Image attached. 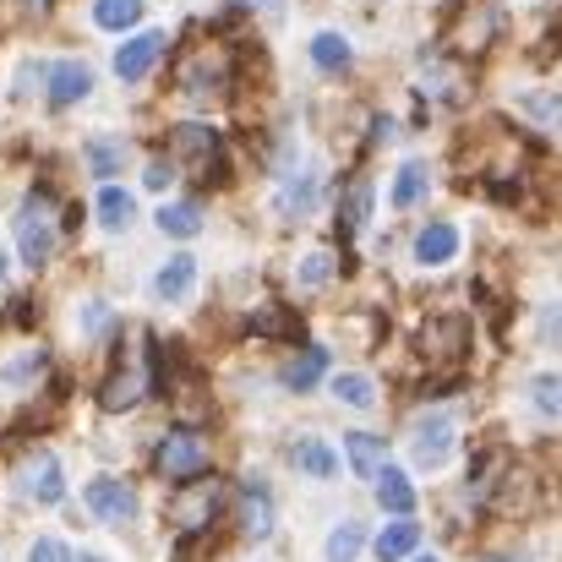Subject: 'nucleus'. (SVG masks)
Masks as SVG:
<instances>
[{
	"instance_id": "nucleus-13",
	"label": "nucleus",
	"mask_w": 562,
	"mask_h": 562,
	"mask_svg": "<svg viewBox=\"0 0 562 562\" xmlns=\"http://www.w3.org/2000/svg\"><path fill=\"white\" fill-rule=\"evenodd\" d=\"M464 345H470V323H464V317H431V323L420 328V350H426L431 361H459Z\"/></svg>"
},
{
	"instance_id": "nucleus-26",
	"label": "nucleus",
	"mask_w": 562,
	"mask_h": 562,
	"mask_svg": "<svg viewBox=\"0 0 562 562\" xmlns=\"http://www.w3.org/2000/svg\"><path fill=\"white\" fill-rule=\"evenodd\" d=\"M27 497H33V503H60V497H66V470H60V459H38V464H33Z\"/></svg>"
},
{
	"instance_id": "nucleus-6",
	"label": "nucleus",
	"mask_w": 562,
	"mask_h": 562,
	"mask_svg": "<svg viewBox=\"0 0 562 562\" xmlns=\"http://www.w3.org/2000/svg\"><path fill=\"white\" fill-rule=\"evenodd\" d=\"M235 519H240V536H246V541L273 536L279 508H273V492H268L262 475H246V481H240V492H235Z\"/></svg>"
},
{
	"instance_id": "nucleus-5",
	"label": "nucleus",
	"mask_w": 562,
	"mask_h": 562,
	"mask_svg": "<svg viewBox=\"0 0 562 562\" xmlns=\"http://www.w3.org/2000/svg\"><path fill=\"white\" fill-rule=\"evenodd\" d=\"M82 503H88V514H93L99 525H132V519H137V508H143L137 486H132V481H121V475H93V481H88V492H82Z\"/></svg>"
},
{
	"instance_id": "nucleus-36",
	"label": "nucleus",
	"mask_w": 562,
	"mask_h": 562,
	"mask_svg": "<svg viewBox=\"0 0 562 562\" xmlns=\"http://www.w3.org/2000/svg\"><path fill=\"white\" fill-rule=\"evenodd\" d=\"M246 5H262V11H273V16L284 11V0H246Z\"/></svg>"
},
{
	"instance_id": "nucleus-21",
	"label": "nucleus",
	"mask_w": 562,
	"mask_h": 562,
	"mask_svg": "<svg viewBox=\"0 0 562 562\" xmlns=\"http://www.w3.org/2000/svg\"><path fill=\"white\" fill-rule=\"evenodd\" d=\"M376 503H382L393 519H409V514H415V486H409V475L387 464V470L376 475Z\"/></svg>"
},
{
	"instance_id": "nucleus-33",
	"label": "nucleus",
	"mask_w": 562,
	"mask_h": 562,
	"mask_svg": "<svg viewBox=\"0 0 562 562\" xmlns=\"http://www.w3.org/2000/svg\"><path fill=\"white\" fill-rule=\"evenodd\" d=\"M27 562H77V558H71V547H66L60 536H38V541L27 547Z\"/></svg>"
},
{
	"instance_id": "nucleus-10",
	"label": "nucleus",
	"mask_w": 562,
	"mask_h": 562,
	"mask_svg": "<svg viewBox=\"0 0 562 562\" xmlns=\"http://www.w3.org/2000/svg\"><path fill=\"white\" fill-rule=\"evenodd\" d=\"M159 55H165V33L148 27V33H137V38H126V44L115 49V77H121V82H143V77L159 66Z\"/></svg>"
},
{
	"instance_id": "nucleus-2",
	"label": "nucleus",
	"mask_w": 562,
	"mask_h": 562,
	"mask_svg": "<svg viewBox=\"0 0 562 562\" xmlns=\"http://www.w3.org/2000/svg\"><path fill=\"white\" fill-rule=\"evenodd\" d=\"M148 387H154V372H148V356L137 350V345H126V356H121V367L99 382V409L104 415H121V409H132V404H143L148 398Z\"/></svg>"
},
{
	"instance_id": "nucleus-27",
	"label": "nucleus",
	"mask_w": 562,
	"mask_h": 562,
	"mask_svg": "<svg viewBox=\"0 0 562 562\" xmlns=\"http://www.w3.org/2000/svg\"><path fill=\"white\" fill-rule=\"evenodd\" d=\"M159 229L176 235V240H191V235L202 229V207H196V202H165V207H159Z\"/></svg>"
},
{
	"instance_id": "nucleus-15",
	"label": "nucleus",
	"mask_w": 562,
	"mask_h": 562,
	"mask_svg": "<svg viewBox=\"0 0 562 562\" xmlns=\"http://www.w3.org/2000/svg\"><path fill=\"white\" fill-rule=\"evenodd\" d=\"M514 110L536 126V132H562V93L558 88H525V93H514Z\"/></svg>"
},
{
	"instance_id": "nucleus-1",
	"label": "nucleus",
	"mask_w": 562,
	"mask_h": 562,
	"mask_svg": "<svg viewBox=\"0 0 562 562\" xmlns=\"http://www.w3.org/2000/svg\"><path fill=\"white\" fill-rule=\"evenodd\" d=\"M11 229H16V257H22L27 268H44L49 251H55V196L33 191V196L16 207Z\"/></svg>"
},
{
	"instance_id": "nucleus-9",
	"label": "nucleus",
	"mask_w": 562,
	"mask_h": 562,
	"mask_svg": "<svg viewBox=\"0 0 562 562\" xmlns=\"http://www.w3.org/2000/svg\"><path fill=\"white\" fill-rule=\"evenodd\" d=\"M93 93V66L88 60H55L49 71H44V99H49V110H71V104H82Z\"/></svg>"
},
{
	"instance_id": "nucleus-32",
	"label": "nucleus",
	"mask_w": 562,
	"mask_h": 562,
	"mask_svg": "<svg viewBox=\"0 0 562 562\" xmlns=\"http://www.w3.org/2000/svg\"><path fill=\"white\" fill-rule=\"evenodd\" d=\"M536 339H541L547 350H562V301H547V306L536 312Z\"/></svg>"
},
{
	"instance_id": "nucleus-37",
	"label": "nucleus",
	"mask_w": 562,
	"mask_h": 562,
	"mask_svg": "<svg viewBox=\"0 0 562 562\" xmlns=\"http://www.w3.org/2000/svg\"><path fill=\"white\" fill-rule=\"evenodd\" d=\"M0 279H5V251H0Z\"/></svg>"
},
{
	"instance_id": "nucleus-18",
	"label": "nucleus",
	"mask_w": 562,
	"mask_h": 562,
	"mask_svg": "<svg viewBox=\"0 0 562 562\" xmlns=\"http://www.w3.org/2000/svg\"><path fill=\"white\" fill-rule=\"evenodd\" d=\"M93 218H99V229L121 235V229H132V218H137V196L126 187H99V196H93Z\"/></svg>"
},
{
	"instance_id": "nucleus-19",
	"label": "nucleus",
	"mask_w": 562,
	"mask_h": 562,
	"mask_svg": "<svg viewBox=\"0 0 562 562\" xmlns=\"http://www.w3.org/2000/svg\"><path fill=\"white\" fill-rule=\"evenodd\" d=\"M345 459H350V470H356L361 481H376V475L387 470V442L372 437V431H350V437H345Z\"/></svg>"
},
{
	"instance_id": "nucleus-25",
	"label": "nucleus",
	"mask_w": 562,
	"mask_h": 562,
	"mask_svg": "<svg viewBox=\"0 0 562 562\" xmlns=\"http://www.w3.org/2000/svg\"><path fill=\"white\" fill-rule=\"evenodd\" d=\"M530 409H536L541 420H562V372L530 376Z\"/></svg>"
},
{
	"instance_id": "nucleus-7",
	"label": "nucleus",
	"mask_w": 562,
	"mask_h": 562,
	"mask_svg": "<svg viewBox=\"0 0 562 562\" xmlns=\"http://www.w3.org/2000/svg\"><path fill=\"white\" fill-rule=\"evenodd\" d=\"M317 196H323V165H306V170H295V176L279 181V191H273V213H279L284 224H301V218L317 207Z\"/></svg>"
},
{
	"instance_id": "nucleus-31",
	"label": "nucleus",
	"mask_w": 562,
	"mask_h": 562,
	"mask_svg": "<svg viewBox=\"0 0 562 562\" xmlns=\"http://www.w3.org/2000/svg\"><path fill=\"white\" fill-rule=\"evenodd\" d=\"M295 279H301V290H323L334 279V257L328 251H306L301 268H295Z\"/></svg>"
},
{
	"instance_id": "nucleus-38",
	"label": "nucleus",
	"mask_w": 562,
	"mask_h": 562,
	"mask_svg": "<svg viewBox=\"0 0 562 562\" xmlns=\"http://www.w3.org/2000/svg\"><path fill=\"white\" fill-rule=\"evenodd\" d=\"M409 562H442V558H409Z\"/></svg>"
},
{
	"instance_id": "nucleus-4",
	"label": "nucleus",
	"mask_w": 562,
	"mask_h": 562,
	"mask_svg": "<svg viewBox=\"0 0 562 562\" xmlns=\"http://www.w3.org/2000/svg\"><path fill=\"white\" fill-rule=\"evenodd\" d=\"M170 148H176V159L187 165V176H196V181H218L224 137H218L213 126H202V121H187V126H176Z\"/></svg>"
},
{
	"instance_id": "nucleus-29",
	"label": "nucleus",
	"mask_w": 562,
	"mask_h": 562,
	"mask_svg": "<svg viewBox=\"0 0 562 562\" xmlns=\"http://www.w3.org/2000/svg\"><path fill=\"white\" fill-rule=\"evenodd\" d=\"M334 398H339V404H350V409H372V404H376L372 376H361V372H339V376H334Z\"/></svg>"
},
{
	"instance_id": "nucleus-41",
	"label": "nucleus",
	"mask_w": 562,
	"mask_h": 562,
	"mask_svg": "<svg viewBox=\"0 0 562 562\" xmlns=\"http://www.w3.org/2000/svg\"><path fill=\"white\" fill-rule=\"evenodd\" d=\"M82 562H99V558H82Z\"/></svg>"
},
{
	"instance_id": "nucleus-24",
	"label": "nucleus",
	"mask_w": 562,
	"mask_h": 562,
	"mask_svg": "<svg viewBox=\"0 0 562 562\" xmlns=\"http://www.w3.org/2000/svg\"><path fill=\"white\" fill-rule=\"evenodd\" d=\"M143 22V0H93V27L104 33H126Z\"/></svg>"
},
{
	"instance_id": "nucleus-23",
	"label": "nucleus",
	"mask_w": 562,
	"mask_h": 562,
	"mask_svg": "<svg viewBox=\"0 0 562 562\" xmlns=\"http://www.w3.org/2000/svg\"><path fill=\"white\" fill-rule=\"evenodd\" d=\"M82 159H88V170H93V176H121L132 154H126V143H121V137H88V143H82Z\"/></svg>"
},
{
	"instance_id": "nucleus-28",
	"label": "nucleus",
	"mask_w": 562,
	"mask_h": 562,
	"mask_svg": "<svg viewBox=\"0 0 562 562\" xmlns=\"http://www.w3.org/2000/svg\"><path fill=\"white\" fill-rule=\"evenodd\" d=\"M361 547H367V530H361L356 519H345V525H334V536H328L323 558L328 562H356L361 558Z\"/></svg>"
},
{
	"instance_id": "nucleus-39",
	"label": "nucleus",
	"mask_w": 562,
	"mask_h": 562,
	"mask_svg": "<svg viewBox=\"0 0 562 562\" xmlns=\"http://www.w3.org/2000/svg\"><path fill=\"white\" fill-rule=\"evenodd\" d=\"M486 562H519V558H486Z\"/></svg>"
},
{
	"instance_id": "nucleus-11",
	"label": "nucleus",
	"mask_w": 562,
	"mask_h": 562,
	"mask_svg": "<svg viewBox=\"0 0 562 562\" xmlns=\"http://www.w3.org/2000/svg\"><path fill=\"white\" fill-rule=\"evenodd\" d=\"M459 246H464L459 224H453V218H431V224L415 235V262H420V268H448V262L459 257Z\"/></svg>"
},
{
	"instance_id": "nucleus-22",
	"label": "nucleus",
	"mask_w": 562,
	"mask_h": 562,
	"mask_svg": "<svg viewBox=\"0 0 562 562\" xmlns=\"http://www.w3.org/2000/svg\"><path fill=\"white\" fill-rule=\"evenodd\" d=\"M415 547H420V525H415V519H393V525L376 536V558L382 562L415 558Z\"/></svg>"
},
{
	"instance_id": "nucleus-34",
	"label": "nucleus",
	"mask_w": 562,
	"mask_h": 562,
	"mask_svg": "<svg viewBox=\"0 0 562 562\" xmlns=\"http://www.w3.org/2000/svg\"><path fill=\"white\" fill-rule=\"evenodd\" d=\"M110 323H115V317H110L104 301H88V306H82V334H88V339H93V334H110Z\"/></svg>"
},
{
	"instance_id": "nucleus-16",
	"label": "nucleus",
	"mask_w": 562,
	"mask_h": 562,
	"mask_svg": "<svg viewBox=\"0 0 562 562\" xmlns=\"http://www.w3.org/2000/svg\"><path fill=\"white\" fill-rule=\"evenodd\" d=\"M426 191H431V170H426V159H404V165L393 170V191H387V202H393L398 213H409V207H420V202H426Z\"/></svg>"
},
{
	"instance_id": "nucleus-35",
	"label": "nucleus",
	"mask_w": 562,
	"mask_h": 562,
	"mask_svg": "<svg viewBox=\"0 0 562 562\" xmlns=\"http://www.w3.org/2000/svg\"><path fill=\"white\" fill-rule=\"evenodd\" d=\"M170 181H176V176H170V165H148V170H143V187L148 191H165Z\"/></svg>"
},
{
	"instance_id": "nucleus-30",
	"label": "nucleus",
	"mask_w": 562,
	"mask_h": 562,
	"mask_svg": "<svg viewBox=\"0 0 562 562\" xmlns=\"http://www.w3.org/2000/svg\"><path fill=\"white\" fill-rule=\"evenodd\" d=\"M367 218H372V181L361 176V181H350V191H345V229L356 235V229H367Z\"/></svg>"
},
{
	"instance_id": "nucleus-40",
	"label": "nucleus",
	"mask_w": 562,
	"mask_h": 562,
	"mask_svg": "<svg viewBox=\"0 0 562 562\" xmlns=\"http://www.w3.org/2000/svg\"><path fill=\"white\" fill-rule=\"evenodd\" d=\"M27 5H33V11H38V5H44V0H27Z\"/></svg>"
},
{
	"instance_id": "nucleus-14",
	"label": "nucleus",
	"mask_w": 562,
	"mask_h": 562,
	"mask_svg": "<svg viewBox=\"0 0 562 562\" xmlns=\"http://www.w3.org/2000/svg\"><path fill=\"white\" fill-rule=\"evenodd\" d=\"M290 464H295L306 481H339V453H334L323 437H295V442H290Z\"/></svg>"
},
{
	"instance_id": "nucleus-12",
	"label": "nucleus",
	"mask_w": 562,
	"mask_h": 562,
	"mask_svg": "<svg viewBox=\"0 0 562 562\" xmlns=\"http://www.w3.org/2000/svg\"><path fill=\"white\" fill-rule=\"evenodd\" d=\"M196 273H202L196 257H191V251H176V257L154 273V295H159L165 306H187L191 290H196Z\"/></svg>"
},
{
	"instance_id": "nucleus-20",
	"label": "nucleus",
	"mask_w": 562,
	"mask_h": 562,
	"mask_svg": "<svg viewBox=\"0 0 562 562\" xmlns=\"http://www.w3.org/2000/svg\"><path fill=\"white\" fill-rule=\"evenodd\" d=\"M312 66L323 71V77H339V71H350V60H356V49H350V38L345 33H334V27H323V33H312Z\"/></svg>"
},
{
	"instance_id": "nucleus-3",
	"label": "nucleus",
	"mask_w": 562,
	"mask_h": 562,
	"mask_svg": "<svg viewBox=\"0 0 562 562\" xmlns=\"http://www.w3.org/2000/svg\"><path fill=\"white\" fill-rule=\"evenodd\" d=\"M453 442H459V420L448 409L415 415V426H409V459H415V470H442L448 453H453Z\"/></svg>"
},
{
	"instance_id": "nucleus-8",
	"label": "nucleus",
	"mask_w": 562,
	"mask_h": 562,
	"mask_svg": "<svg viewBox=\"0 0 562 562\" xmlns=\"http://www.w3.org/2000/svg\"><path fill=\"white\" fill-rule=\"evenodd\" d=\"M154 470H159L165 481H191V475H202V470H207L202 437H196V431H170L165 448H159V459H154Z\"/></svg>"
},
{
	"instance_id": "nucleus-17",
	"label": "nucleus",
	"mask_w": 562,
	"mask_h": 562,
	"mask_svg": "<svg viewBox=\"0 0 562 562\" xmlns=\"http://www.w3.org/2000/svg\"><path fill=\"white\" fill-rule=\"evenodd\" d=\"M323 376H328V350H323V345H306L295 361H284V367H279V382H284L290 393H312Z\"/></svg>"
}]
</instances>
